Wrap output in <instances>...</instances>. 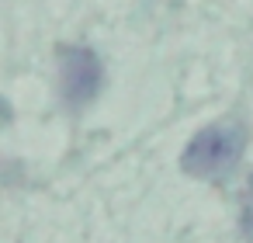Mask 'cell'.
<instances>
[{"instance_id": "6da1fadb", "label": "cell", "mask_w": 253, "mask_h": 243, "mask_svg": "<svg viewBox=\"0 0 253 243\" xmlns=\"http://www.w3.org/2000/svg\"><path fill=\"white\" fill-rule=\"evenodd\" d=\"M246 149V129L239 122H215L191 136L180 153V170L198 181H225Z\"/></svg>"}, {"instance_id": "7a4b0ae2", "label": "cell", "mask_w": 253, "mask_h": 243, "mask_svg": "<svg viewBox=\"0 0 253 243\" xmlns=\"http://www.w3.org/2000/svg\"><path fill=\"white\" fill-rule=\"evenodd\" d=\"M104 84V63L87 46H59V97L66 108H87Z\"/></svg>"}, {"instance_id": "3957f363", "label": "cell", "mask_w": 253, "mask_h": 243, "mask_svg": "<svg viewBox=\"0 0 253 243\" xmlns=\"http://www.w3.org/2000/svg\"><path fill=\"white\" fill-rule=\"evenodd\" d=\"M243 233L253 236V181H250L246 191H243Z\"/></svg>"}]
</instances>
